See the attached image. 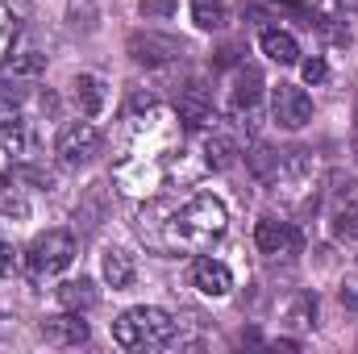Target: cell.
<instances>
[{
  "label": "cell",
  "mask_w": 358,
  "mask_h": 354,
  "mask_svg": "<svg viewBox=\"0 0 358 354\" xmlns=\"http://www.w3.org/2000/svg\"><path fill=\"white\" fill-rule=\"evenodd\" d=\"M229 229V213L217 196L200 192L192 196L179 213L167 217V246H179V250H208L213 242H221Z\"/></svg>",
  "instance_id": "cell-1"
},
{
  "label": "cell",
  "mask_w": 358,
  "mask_h": 354,
  "mask_svg": "<svg viewBox=\"0 0 358 354\" xmlns=\"http://www.w3.org/2000/svg\"><path fill=\"white\" fill-rule=\"evenodd\" d=\"M113 338L125 351H155V346H167L176 338V321L155 304H138L113 321Z\"/></svg>",
  "instance_id": "cell-2"
},
{
  "label": "cell",
  "mask_w": 358,
  "mask_h": 354,
  "mask_svg": "<svg viewBox=\"0 0 358 354\" xmlns=\"http://www.w3.org/2000/svg\"><path fill=\"white\" fill-rule=\"evenodd\" d=\"M25 263H29V275L34 279H46V275H59L76 263V238L67 229H46L29 242L25 250Z\"/></svg>",
  "instance_id": "cell-3"
},
{
  "label": "cell",
  "mask_w": 358,
  "mask_h": 354,
  "mask_svg": "<svg viewBox=\"0 0 358 354\" xmlns=\"http://www.w3.org/2000/svg\"><path fill=\"white\" fill-rule=\"evenodd\" d=\"M125 55H129L138 67H167V63H176L179 55H183V42L171 38V34H155V29H146V34H129Z\"/></svg>",
  "instance_id": "cell-4"
},
{
  "label": "cell",
  "mask_w": 358,
  "mask_h": 354,
  "mask_svg": "<svg viewBox=\"0 0 358 354\" xmlns=\"http://www.w3.org/2000/svg\"><path fill=\"white\" fill-rule=\"evenodd\" d=\"M55 155H59L63 167H84V163H92V159L100 155V129L88 125V121L67 125V129L59 134V142H55Z\"/></svg>",
  "instance_id": "cell-5"
},
{
  "label": "cell",
  "mask_w": 358,
  "mask_h": 354,
  "mask_svg": "<svg viewBox=\"0 0 358 354\" xmlns=\"http://www.w3.org/2000/svg\"><path fill=\"white\" fill-rule=\"evenodd\" d=\"M329 229L338 242H358V179H334Z\"/></svg>",
  "instance_id": "cell-6"
},
{
  "label": "cell",
  "mask_w": 358,
  "mask_h": 354,
  "mask_svg": "<svg viewBox=\"0 0 358 354\" xmlns=\"http://www.w3.org/2000/svg\"><path fill=\"white\" fill-rule=\"evenodd\" d=\"M271 113H275V121L283 129H300V125L313 121V100H308V92L296 88V84H279L275 96H271Z\"/></svg>",
  "instance_id": "cell-7"
},
{
  "label": "cell",
  "mask_w": 358,
  "mask_h": 354,
  "mask_svg": "<svg viewBox=\"0 0 358 354\" xmlns=\"http://www.w3.org/2000/svg\"><path fill=\"white\" fill-rule=\"evenodd\" d=\"M255 246L271 255V259H292L300 250V234L292 229V221H279V217H263L255 225Z\"/></svg>",
  "instance_id": "cell-8"
},
{
  "label": "cell",
  "mask_w": 358,
  "mask_h": 354,
  "mask_svg": "<svg viewBox=\"0 0 358 354\" xmlns=\"http://www.w3.org/2000/svg\"><path fill=\"white\" fill-rule=\"evenodd\" d=\"M88 321L71 309V313H55V317H46L42 321V338L50 342V346H84L88 342Z\"/></svg>",
  "instance_id": "cell-9"
},
{
  "label": "cell",
  "mask_w": 358,
  "mask_h": 354,
  "mask_svg": "<svg viewBox=\"0 0 358 354\" xmlns=\"http://www.w3.org/2000/svg\"><path fill=\"white\" fill-rule=\"evenodd\" d=\"M192 288H200L204 296H229V288H234V275H229V267L221 263V259H196L192 263Z\"/></svg>",
  "instance_id": "cell-10"
},
{
  "label": "cell",
  "mask_w": 358,
  "mask_h": 354,
  "mask_svg": "<svg viewBox=\"0 0 358 354\" xmlns=\"http://www.w3.org/2000/svg\"><path fill=\"white\" fill-rule=\"evenodd\" d=\"M176 113L183 125H204V121H213V96L200 88V84H187V88L176 96Z\"/></svg>",
  "instance_id": "cell-11"
},
{
  "label": "cell",
  "mask_w": 358,
  "mask_h": 354,
  "mask_svg": "<svg viewBox=\"0 0 358 354\" xmlns=\"http://www.w3.org/2000/svg\"><path fill=\"white\" fill-rule=\"evenodd\" d=\"M100 271H104V279H108V288H113V292H125V288L138 279L134 255H129V250H121V246H108V250H104Z\"/></svg>",
  "instance_id": "cell-12"
},
{
  "label": "cell",
  "mask_w": 358,
  "mask_h": 354,
  "mask_svg": "<svg viewBox=\"0 0 358 354\" xmlns=\"http://www.w3.org/2000/svg\"><path fill=\"white\" fill-rule=\"evenodd\" d=\"M0 146L13 155V159H29V155H38V134H34V125L29 121H8V125H0Z\"/></svg>",
  "instance_id": "cell-13"
},
{
  "label": "cell",
  "mask_w": 358,
  "mask_h": 354,
  "mask_svg": "<svg viewBox=\"0 0 358 354\" xmlns=\"http://www.w3.org/2000/svg\"><path fill=\"white\" fill-rule=\"evenodd\" d=\"M259 46H263V55H267L271 63H279V67L300 63V42H296L287 29H263V34H259Z\"/></svg>",
  "instance_id": "cell-14"
},
{
  "label": "cell",
  "mask_w": 358,
  "mask_h": 354,
  "mask_svg": "<svg viewBox=\"0 0 358 354\" xmlns=\"http://www.w3.org/2000/svg\"><path fill=\"white\" fill-rule=\"evenodd\" d=\"M238 142L229 138V134H213L208 142H204V167L208 171H229L234 163H238Z\"/></svg>",
  "instance_id": "cell-15"
},
{
  "label": "cell",
  "mask_w": 358,
  "mask_h": 354,
  "mask_svg": "<svg viewBox=\"0 0 358 354\" xmlns=\"http://www.w3.org/2000/svg\"><path fill=\"white\" fill-rule=\"evenodd\" d=\"M259 92H263V71L255 63H242L238 67V80H234V104L238 108H255Z\"/></svg>",
  "instance_id": "cell-16"
},
{
  "label": "cell",
  "mask_w": 358,
  "mask_h": 354,
  "mask_svg": "<svg viewBox=\"0 0 358 354\" xmlns=\"http://www.w3.org/2000/svg\"><path fill=\"white\" fill-rule=\"evenodd\" d=\"M246 167L255 171V179L267 183V179H275L279 171H283V155H275L267 142H255V146L246 150Z\"/></svg>",
  "instance_id": "cell-17"
},
{
  "label": "cell",
  "mask_w": 358,
  "mask_h": 354,
  "mask_svg": "<svg viewBox=\"0 0 358 354\" xmlns=\"http://www.w3.org/2000/svg\"><path fill=\"white\" fill-rule=\"evenodd\" d=\"M76 104L88 113V117H96L100 108H104V80L100 76H76Z\"/></svg>",
  "instance_id": "cell-18"
},
{
  "label": "cell",
  "mask_w": 358,
  "mask_h": 354,
  "mask_svg": "<svg viewBox=\"0 0 358 354\" xmlns=\"http://www.w3.org/2000/svg\"><path fill=\"white\" fill-rule=\"evenodd\" d=\"M96 296H100V292H96V283L84 279V275H80V279L59 283V300H63L67 309H76V313H80V309H92V304H96Z\"/></svg>",
  "instance_id": "cell-19"
},
{
  "label": "cell",
  "mask_w": 358,
  "mask_h": 354,
  "mask_svg": "<svg viewBox=\"0 0 358 354\" xmlns=\"http://www.w3.org/2000/svg\"><path fill=\"white\" fill-rule=\"evenodd\" d=\"M192 21L213 34V29H225L229 25V8L221 0H192Z\"/></svg>",
  "instance_id": "cell-20"
},
{
  "label": "cell",
  "mask_w": 358,
  "mask_h": 354,
  "mask_svg": "<svg viewBox=\"0 0 358 354\" xmlns=\"http://www.w3.org/2000/svg\"><path fill=\"white\" fill-rule=\"evenodd\" d=\"M287 321H292L296 330H313V325H317V296H313V292H300V296L292 300Z\"/></svg>",
  "instance_id": "cell-21"
},
{
  "label": "cell",
  "mask_w": 358,
  "mask_h": 354,
  "mask_svg": "<svg viewBox=\"0 0 358 354\" xmlns=\"http://www.w3.org/2000/svg\"><path fill=\"white\" fill-rule=\"evenodd\" d=\"M13 76H42L46 71V55H38V50H25V55H13Z\"/></svg>",
  "instance_id": "cell-22"
},
{
  "label": "cell",
  "mask_w": 358,
  "mask_h": 354,
  "mask_svg": "<svg viewBox=\"0 0 358 354\" xmlns=\"http://www.w3.org/2000/svg\"><path fill=\"white\" fill-rule=\"evenodd\" d=\"M17 117H21V92L13 84H0V125H8Z\"/></svg>",
  "instance_id": "cell-23"
},
{
  "label": "cell",
  "mask_w": 358,
  "mask_h": 354,
  "mask_svg": "<svg viewBox=\"0 0 358 354\" xmlns=\"http://www.w3.org/2000/svg\"><path fill=\"white\" fill-rule=\"evenodd\" d=\"M300 76H304V84H325V80H329V63H325L321 55H313V59L300 63Z\"/></svg>",
  "instance_id": "cell-24"
},
{
  "label": "cell",
  "mask_w": 358,
  "mask_h": 354,
  "mask_svg": "<svg viewBox=\"0 0 358 354\" xmlns=\"http://www.w3.org/2000/svg\"><path fill=\"white\" fill-rule=\"evenodd\" d=\"M179 8V0H142L138 4V13L146 17V21H159V17H171Z\"/></svg>",
  "instance_id": "cell-25"
},
{
  "label": "cell",
  "mask_w": 358,
  "mask_h": 354,
  "mask_svg": "<svg viewBox=\"0 0 358 354\" xmlns=\"http://www.w3.org/2000/svg\"><path fill=\"white\" fill-rule=\"evenodd\" d=\"M338 300H342L346 309H358V279L355 275H346V279L338 283Z\"/></svg>",
  "instance_id": "cell-26"
},
{
  "label": "cell",
  "mask_w": 358,
  "mask_h": 354,
  "mask_svg": "<svg viewBox=\"0 0 358 354\" xmlns=\"http://www.w3.org/2000/svg\"><path fill=\"white\" fill-rule=\"evenodd\" d=\"M0 208H4V213H13V217H25V213H29V204H25L17 192H13V196L4 192V196H0Z\"/></svg>",
  "instance_id": "cell-27"
},
{
  "label": "cell",
  "mask_w": 358,
  "mask_h": 354,
  "mask_svg": "<svg viewBox=\"0 0 358 354\" xmlns=\"http://www.w3.org/2000/svg\"><path fill=\"white\" fill-rule=\"evenodd\" d=\"M0 275H17V250L8 242H0Z\"/></svg>",
  "instance_id": "cell-28"
},
{
  "label": "cell",
  "mask_w": 358,
  "mask_h": 354,
  "mask_svg": "<svg viewBox=\"0 0 358 354\" xmlns=\"http://www.w3.org/2000/svg\"><path fill=\"white\" fill-rule=\"evenodd\" d=\"M234 63H238V46H221L213 59V67H234Z\"/></svg>",
  "instance_id": "cell-29"
},
{
  "label": "cell",
  "mask_w": 358,
  "mask_h": 354,
  "mask_svg": "<svg viewBox=\"0 0 358 354\" xmlns=\"http://www.w3.org/2000/svg\"><path fill=\"white\" fill-rule=\"evenodd\" d=\"M13 34H17V29H4V25H0V63L8 59V46H13Z\"/></svg>",
  "instance_id": "cell-30"
},
{
  "label": "cell",
  "mask_w": 358,
  "mask_h": 354,
  "mask_svg": "<svg viewBox=\"0 0 358 354\" xmlns=\"http://www.w3.org/2000/svg\"><path fill=\"white\" fill-rule=\"evenodd\" d=\"M0 25H4V29H17V21H13V8H8V0H0Z\"/></svg>",
  "instance_id": "cell-31"
},
{
  "label": "cell",
  "mask_w": 358,
  "mask_h": 354,
  "mask_svg": "<svg viewBox=\"0 0 358 354\" xmlns=\"http://www.w3.org/2000/svg\"><path fill=\"white\" fill-rule=\"evenodd\" d=\"M338 8H350V13H355V8H358V0H338Z\"/></svg>",
  "instance_id": "cell-32"
},
{
  "label": "cell",
  "mask_w": 358,
  "mask_h": 354,
  "mask_svg": "<svg viewBox=\"0 0 358 354\" xmlns=\"http://www.w3.org/2000/svg\"><path fill=\"white\" fill-rule=\"evenodd\" d=\"M355 150H358V138H355Z\"/></svg>",
  "instance_id": "cell-33"
},
{
  "label": "cell",
  "mask_w": 358,
  "mask_h": 354,
  "mask_svg": "<svg viewBox=\"0 0 358 354\" xmlns=\"http://www.w3.org/2000/svg\"><path fill=\"white\" fill-rule=\"evenodd\" d=\"M355 121H358V108H355Z\"/></svg>",
  "instance_id": "cell-34"
}]
</instances>
